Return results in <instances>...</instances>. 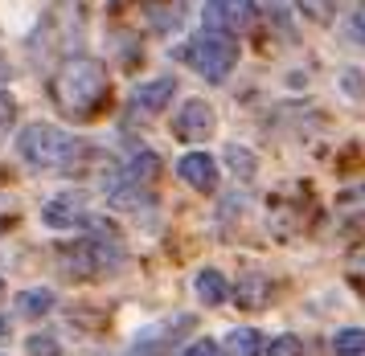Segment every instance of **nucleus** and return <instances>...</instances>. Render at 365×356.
<instances>
[{"label":"nucleus","mask_w":365,"mask_h":356,"mask_svg":"<svg viewBox=\"0 0 365 356\" xmlns=\"http://www.w3.org/2000/svg\"><path fill=\"white\" fill-rule=\"evenodd\" d=\"M103 90H107V74H103V66L95 58H66V62L58 66V74L50 82V95L53 103L62 107L66 115H91L99 107Z\"/></svg>","instance_id":"obj_1"},{"label":"nucleus","mask_w":365,"mask_h":356,"mask_svg":"<svg viewBox=\"0 0 365 356\" xmlns=\"http://www.w3.org/2000/svg\"><path fill=\"white\" fill-rule=\"evenodd\" d=\"M21 156L41 172H70L83 156V140L58 127H46V123H34L21 131Z\"/></svg>","instance_id":"obj_2"},{"label":"nucleus","mask_w":365,"mask_h":356,"mask_svg":"<svg viewBox=\"0 0 365 356\" xmlns=\"http://www.w3.org/2000/svg\"><path fill=\"white\" fill-rule=\"evenodd\" d=\"M189 62H193V70H197L201 78L226 82L230 78V70H234V62H238V46H234L230 33L205 29V33L193 37V46H189Z\"/></svg>","instance_id":"obj_3"},{"label":"nucleus","mask_w":365,"mask_h":356,"mask_svg":"<svg viewBox=\"0 0 365 356\" xmlns=\"http://www.w3.org/2000/svg\"><path fill=\"white\" fill-rule=\"evenodd\" d=\"M156 172H160V160H156L152 152L132 156V160L111 177V184H107L111 205H119V209H135V205H144V201H148V184L156 180Z\"/></svg>","instance_id":"obj_4"},{"label":"nucleus","mask_w":365,"mask_h":356,"mask_svg":"<svg viewBox=\"0 0 365 356\" xmlns=\"http://www.w3.org/2000/svg\"><path fill=\"white\" fill-rule=\"evenodd\" d=\"M66 258V271L70 275H83V278H95V275H107L119 266V246L107 242V238H86V242H74L62 250Z\"/></svg>","instance_id":"obj_5"},{"label":"nucleus","mask_w":365,"mask_h":356,"mask_svg":"<svg viewBox=\"0 0 365 356\" xmlns=\"http://www.w3.org/2000/svg\"><path fill=\"white\" fill-rule=\"evenodd\" d=\"M255 0H210L205 4V25L210 29H222V33H242L255 25Z\"/></svg>","instance_id":"obj_6"},{"label":"nucleus","mask_w":365,"mask_h":356,"mask_svg":"<svg viewBox=\"0 0 365 356\" xmlns=\"http://www.w3.org/2000/svg\"><path fill=\"white\" fill-rule=\"evenodd\" d=\"M173 131H177V140H189V144H197V140H210L214 135V107L210 103H185L181 115H177V123H173Z\"/></svg>","instance_id":"obj_7"},{"label":"nucleus","mask_w":365,"mask_h":356,"mask_svg":"<svg viewBox=\"0 0 365 356\" xmlns=\"http://www.w3.org/2000/svg\"><path fill=\"white\" fill-rule=\"evenodd\" d=\"M177 172H181V180L185 184H193L197 193H214V184H217L214 156H205V152H189V156H181Z\"/></svg>","instance_id":"obj_8"},{"label":"nucleus","mask_w":365,"mask_h":356,"mask_svg":"<svg viewBox=\"0 0 365 356\" xmlns=\"http://www.w3.org/2000/svg\"><path fill=\"white\" fill-rule=\"evenodd\" d=\"M41 221L53 226V229L78 226V221H83V201H78V197H70V193L53 197V201H46V209H41Z\"/></svg>","instance_id":"obj_9"},{"label":"nucleus","mask_w":365,"mask_h":356,"mask_svg":"<svg viewBox=\"0 0 365 356\" xmlns=\"http://www.w3.org/2000/svg\"><path fill=\"white\" fill-rule=\"evenodd\" d=\"M173 90H177V82L173 78H156L148 82V86H140L135 90V111H144V115H156V111H165L168 107V98H173Z\"/></svg>","instance_id":"obj_10"},{"label":"nucleus","mask_w":365,"mask_h":356,"mask_svg":"<svg viewBox=\"0 0 365 356\" xmlns=\"http://www.w3.org/2000/svg\"><path fill=\"white\" fill-rule=\"evenodd\" d=\"M197 299L201 303H210V308L226 303V299H230V283H226V275H222V271H201L197 275Z\"/></svg>","instance_id":"obj_11"},{"label":"nucleus","mask_w":365,"mask_h":356,"mask_svg":"<svg viewBox=\"0 0 365 356\" xmlns=\"http://www.w3.org/2000/svg\"><path fill=\"white\" fill-rule=\"evenodd\" d=\"M226 352L230 356H259L263 352V336L255 328H234L230 340H226Z\"/></svg>","instance_id":"obj_12"},{"label":"nucleus","mask_w":365,"mask_h":356,"mask_svg":"<svg viewBox=\"0 0 365 356\" xmlns=\"http://www.w3.org/2000/svg\"><path fill=\"white\" fill-rule=\"evenodd\" d=\"M267 287H271V283H267L263 275H250V278H242V283H238V295H234V299H238L242 308H263L267 299H271V291H267Z\"/></svg>","instance_id":"obj_13"},{"label":"nucleus","mask_w":365,"mask_h":356,"mask_svg":"<svg viewBox=\"0 0 365 356\" xmlns=\"http://www.w3.org/2000/svg\"><path fill=\"white\" fill-rule=\"evenodd\" d=\"M50 308H53V295H50V291H41V287H37V291H25V295L17 299V311H21V315H29V320L46 315Z\"/></svg>","instance_id":"obj_14"},{"label":"nucleus","mask_w":365,"mask_h":356,"mask_svg":"<svg viewBox=\"0 0 365 356\" xmlns=\"http://www.w3.org/2000/svg\"><path fill=\"white\" fill-rule=\"evenodd\" d=\"M336 356H365V328H345L336 340H332Z\"/></svg>","instance_id":"obj_15"},{"label":"nucleus","mask_w":365,"mask_h":356,"mask_svg":"<svg viewBox=\"0 0 365 356\" xmlns=\"http://www.w3.org/2000/svg\"><path fill=\"white\" fill-rule=\"evenodd\" d=\"M296 4L312 25H329L332 16H336V4H341V0H296Z\"/></svg>","instance_id":"obj_16"},{"label":"nucleus","mask_w":365,"mask_h":356,"mask_svg":"<svg viewBox=\"0 0 365 356\" xmlns=\"http://www.w3.org/2000/svg\"><path fill=\"white\" fill-rule=\"evenodd\" d=\"M226 160H230L234 177H242V180H250V177H255V156H250L247 147L230 144V147H226Z\"/></svg>","instance_id":"obj_17"},{"label":"nucleus","mask_w":365,"mask_h":356,"mask_svg":"<svg viewBox=\"0 0 365 356\" xmlns=\"http://www.w3.org/2000/svg\"><path fill=\"white\" fill-rule=\"evenodd\" d=\"M13 123H17V103H13V95L0 90V144H4V135H9Z\"/></svg>","instance_id":"obj_18"},{"label":"nucleus","mask_w":365,"mask_h":356,"mask_svg":"<svg viewBox=\"0 0 365 356\" xmlns=\"http://www.w3.org/2000/svg\"><path fill=\"white\" fill-rule=\"evenodd\" d=\"M267 356H304V344L296 336H279V340L267 348Z\"/></svg>","instance_id":"obj_19"},{"label":"nucleus","mask_w":365,"mask_h":356,"mask_svg":"<svg viewBox=\"0 0 365 356\" xmlns=\"http://www.w3.org/2000/svg\"><path fill=\"white\" fill-rule=\"evenodd\" d=\"M25 348H29L34 356H58V340H53V336H34Z\"/></svg>","instance_id":"obj_20"},{"label":"nucleus","mask_w":365,"mask_h":356,"mask_svg":"<svg viewBox=\"0 0 365 356\" xmlns=\"http://www.w3.org/2000/svg\"><path fill=\"white\" fill-rule=\"evenodd\" d=\"M185 356H222V348H217L214 340H193L185 348Z\"/></svg>","instance_id":"obj_21"},{"label":"nucleus","mask_w":365,"mask_h":356,"mask_svg":"<svg viewBox=\"0 0 365 356\" xmlns=\"http://www.w3.org/2000/svg\"><path fill=\"white\" fill-rule=\"evenodd\" d=\"M345 86L353 90V98H365V78H357V70H349L345 74Z\"/></svg>","instance_id":"obj_22"},{"label":"nucleus","mask_w":365,"mask_h":356,"mask_svg":"<svg viewBox=\"0 0 365 356\" xmlns=\"http://www.w3.org/2000/svg\"><path fill=\"white\" fill-rule=\"evenodd\" d=\"M349 37H353V41H365V9H357V16H353V29H349Z\"/></svg>","instance_id":"obj_23"},{"label":"nucleus","mask_w":365,"mask_h":356,"mask_svg":"<svg viewBox=\"0 0 365 356\" xmlns=\"http://www.w3.org/2000/svg\"><path fill=\"white\" fill-rule=\"evenodd\" d=\"M345 205H349V209H361L365 213V189H353V193L345 197Z\"/></svg>","instance_id":"obj_24"},{"label":"nucleus","mask_w":365,"mask_h":356,"mask_svg":"<svg viewBox=\"0 0 365 356\" xmlns=\"http://www.w3.org/2000/svg\"><path fill=\"white\" fill-rule=\"evenodd\" d=\"M9 74H13V70H9V62H4V53H0V82L9 78Z\"/></svg>","instance_id":"obj_25"},{"label":"nucleus","mask_w":365,"mask_h":356,"mask_svg":"<svg viewBox=\"0 0 365 356\" xmlns=\"http://www.w3.org/2000/svg\"><path fill=\"white\" fill-rule=\"evenodd\" d=\"M0 299H4V283H0Z\"/></svg>","instance_id":"obj_26"},{"label":"nucleus","mask_w":365,"mask_h":356,"mask_svg":"<svg viewBox=\"0 0 365 356\" xmlns=\"http://www.w3.org/2000/svg\"><path fill=\"white\" fill-rule=\"evenodd\" d=\"M0 336H4V324H0Z\"/></svg>","instance_id":"obj_27"}]
</instances>
